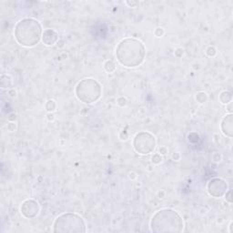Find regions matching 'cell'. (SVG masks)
Segmentation results:
<instances>
[{
  "instance_id": "1",
  "label": "cell",
  "mask_w": 233,
  "mask_h": 233,
  "mask_svg": "<svg viewBox=\"0 0 233 233\" xmlns=\"http://www.w3.org/2000/svg\"><path fill=\"white\" fill-rule=\"evenodd\" d=\"M146 56V48L143 43L136 38L127 37L122 39L117 48L118 61L126 67H137L140 66Z\"/></svg>"
},
{
  "instance_id": "2",
  "label": "cell",
  "mask_w": 233,
  "mask_h": 233,
  "mask_svg": "<svg viewBox=\"0 0 233 233\" xmlns=\"http://www.w3.org/2000/svg\"><path fill=\"white\" fill-rule=\"evenodd\" d=\"M14 34L16 42L26 47H32L37 45L43 35L40 23L29 17L20 19L16 23Z\"/></svg>"
},
{
  "instance_id": "3",
  "label": "cell",
  "mask_w": 233,
  "mask_h": 233,
  "mask_svg": "<svg viewBox=\"0 0 233 233\" xmlns=\"http://www.w3.org/2000/svg\"><path fill=\"white\" fill-rule=\"evenodd\" d=\"M183 228L184 222L181 216L170 209L157 211L150 221V229L154 232H181Z\"/></svg>"
},
{
  "instance_id": "4",
  "label": "cell",
  "mask_w": 233,
  "mask_h": 233,
  "mask_svg": "<svg viewBox=\"0 0 233 233\" xmlns=\"http://www.w3.org/2000/svg\"><path fill=\"white\" fill-rule=\"evenodd\" d=\"M75 93L77 98L86 104L96 103L102 95V87L94 78H85L78 82Z\"/></svg>"
},
{
  "instance_id": "5",
  "label": "cell",
  "mask_w": 233,
  "mask_h": 233,
  "mask_svg": "<svg viewBox=\"0 0 233 233\" xmlns=\"http://www.w3.org/2000/svg\"><path fill=\"white\" fill-rule=\"evenodd\" d=\"M54 232H85L84 220L75 213H64L58 216L53 224Z\"/></svg>"
},
{
  "instance_id": "6",
  "label": "cell",
  "mask_w": 233,
  "mask_h": 233,
  "mask_svg": "<svg viewBox=\"0 0 233 233\" xmlns=\"http://www.w3.org/2000/svg\"><path fill=\"white\" fill-rule=\"evenodd\" d=\"M156 145L157 140L155 136L147 131L138 133L133 139V148L140 155H148L153 152Z\"/></svg>"
},
{
  "instance_id": "7",
  "label": "cell",
  "mask_w": 233,
  "mask_h": 233,
  "mask_svg": "<svg viewBox=\"0 0 233 233\" xmlns=\"http://www.w3.org/2000/svg\"><path fill=\"white\" fill-rule=\"evenodd\" d=\"M228 190V184L224 180L214 178L210 180L208 184V192L214 198H221L225 195Z\"/></svg>"
},
{
  "instance_id": "8",
  "label": "cell",
  "mask_w": 233,
  "mask_h": 233,
  "mask_svg": "<svg viewBox=\"0 0 233 233\" xmlns=\"http://www.w3.org/2000/svg\"><path fill=\"white\" fill-rule=\"evenodd\" d=\"M39 205L35 200H26L22 203L20 207L21 214L26 219H33L36 217L39 213Z\"/></svg>"
},
{
  "instance_id": "9",
  "label": "cell",
  "mask_w": 233,
  "mask_h": 233,
  "mask_svg": "<svg viewBox=\"0 0 233 233\" xmlns=\"http://www.w3.org/2000/svg\"><path fill=\"white\" fill-rule=\"evenodd\" d=\"M233 116L232 114H228L226 115L222 120H221V129L222 131V133L229 137V138H232V126H233Z\"/></svg>"
},
{
  "instance_id": "10",
  "label": "cell",
  "mask_w": 233,
  "mask_h": 233,
  "mask_svg": "<svg viewBox=\"0 0 233 233\" xmlns=\"http://www.w3.org/2000/svg\"><path fill=\"white\" fill-rule=\"evenodd\" d=\"M58 41V34L54 29H46L42 35V42L46 46H53Z\"/></svg>"
},
{
  "instance_id": "11",
  "label": "cell",
  "mask_w": 233,
  "mask_h": 233,
  "mask_svg": "<svg viewBox=\"0 0 233 233\" xmlns=\"http://www.w3.org/2000/svg\"><path fill=\"white\" fill-rule=\"evenodd\" d=\"M220 100L222 104H229L232 100V95L229 91H222L220 95Z\"/></svg>"
},
{
  "instance_id": "12",
  "label": "cell",
  "mask_w": 233,
  "mask_h": 233,
  "mask_svg": "<svg viewBox=\"0 0 233 233\" xmlns=\"http://www.w3.org/2000/svg\"><path fill=\"white\" fill-rule=\"evenodd\" d=\"M0 81L2 88H8L12 85V78L8 75H2Z\"/></svg>"
},
{
  "instance_id": "13",
  "label": "cell",
  "mask_w": 233,
  "mask_h": 233,
  "mask_svg": "<svg viewBox=\"0 0 233 233\" xmlns=\"http://www.w3.org/2000/svg\"><path fill=\"white\" fill-rule=\"evenodd\" d=\"M117 68L116 63L113 60H107L104 63V69L108 72V73H113L115 72Z\"/></svg>"
},
{
  "instance_id": "14",
  "label": "cell",
  "mask_w": 233,
  "mask_h": 233,
  "mask_svg": "<svg viewBox=\"0 0 233 233\" xmlns=\"http://www.w3.org/2000/svg\"><path fill=\"white\" fill-rule=\"evenodd\" d=\"M57 102L54 100V99H49L46 102V105H45V108L46 109V111L48 113H53L54 111H56L57 109Z\"/></svg>"
},
{
  "instance_id": "15",
  "label": "cell",
  "mask_w": 233,
  "mask_h": 233,
  "mask_svg": "<svg viewBox=\"0 0 233 233\" xmlns=\"http://www.w3.org/2000/svg\"><path fill=\"white\" fill-rule=\"evenodd\" d=\"M196 99H197V101H198L200 104H203V103H205V102L207 101V99H208V95H207L205 92H203V91L198 92V93L196 94Z\"/></svg>"
},
{
  "instance_id": "16",
  "label": "cell",
  "mask_w": 233,
  "mask_h": 233,
  "mask_svg": "<svg viewBox=\"0 0 233 233\" xmlns=\"http://www.w3.org/2000/svg\"><path fill=\"white\" fill-rule=\"evenodd\" d=\"M151 160H152V163H154L155 165H159V164H160V163L162 162L163 158H162V156H161L159 153H155V154L152 156Z\"/></svg>"
},
{
  "instance_id": "17",
  "label": "cell",
  "mask_w": 233,
  "mask_h": 233,
  "mask_svg": "<svg viewBox=\"0 0 233 233\" xmlns=\"http://www.w3.org/2000/svg\"><path fill=\"white\" fill-rule=\"evenodd\" d=\"M206 54H207L209 57H214V56H216V54H217V49H216L214 46H209V47L206 49Z\"/></svg>"
},
{
  "instance_id": "18",
  "label": "cell",
  "mask_w": 233,
  "mask_h": 233,
  "mask_svg": "<svg viewBox=\"0 0 233 233\" xmlns=\"http://www.w3.org/2000/svg\"><path fill=\"white\" fill-rule=\"evenodd\" d=\"M117 103H118V105L119 107L123 108V107H125V106L128 104V100H127V98H124V97H119V98H118Z\"/></svg>"
},
{
  "instance_id": "19",
  "label": "cell",
  "mask_w": 233,
  "mask_h": 233,
  "mask_svg": "<svg viewBox=\"0 0 233 233\" xmlns=\"http://www.w3.org/2000/svg\"><path fill=\"white\" fill-rule=\"evenodd\" d=\"M164 34H165V31L162 27H157L154 31V35L157 37H161V36H164Z\"/></svg>"
},
{
  "instance_id": "20",
  "label": "cell",
  "mask_w": 233,
  "mask_h": 233,
  "mask_svg": "<svg viewBox=\"0 0 233 233\" xmlns=\"http://www.w3.org/2000/svg\"><path fill=\"white\" fill-rule=\"evenodd\" d=\"M7 128V130L10 131V132H13L16 129V124L15 122H9L6 126Z\"/></svg>"
},
{
  "instance_id": "21",
  "label": "cell",
  "mask_w": 233,
  "mask_h": 233,
  "mask_svg": "<svg viewBox=\"0 0 233 233\" xmlns=\"http://www.w3.org/2000/svg\"><path fill=\"white\" fill-rule=\"evenodd\" d=\"M212 159H213V160H214L215 162H221V161L222 160V155H221V153L216 152V153L213 154Z\"/></svg>"
},
{
  "instance_id": "22",
  "label": "cell",
  "mask_w": 233,
  "mask_h": 233,
  "mask_svg": "<svg viewBox=\"0 0 233 233\" xmlns=\"http://www.w3.org/2000/svg\"><path fill=\"white\" fill-rule=\"evenodd\" d=\"M183 53H184V50H183L181 47H179V48H177L176 51H175V56H176L177 57H178V56H179V57H182Z\"/></svg>"
},
{
  "instance_id": "23",
  "label": "cell",
  "mask_w": 233,
  "mask_h": 233,
  "mask_svg": "<svg viewBox=\"0 0 233 233\" xmlns=\"http://www.w3.org/2000/svg\"><path fill=\"white\" fill-rule=\"evenodd\" d=\"M126 3V5H128L129 7H136L139 4V2H138V1H131V2H125Z\"/></svg>"
},
{
  "instance_id": "24",
  "label": "cell",
  "mask_w": 233,
  "mask_h": 233,
  "mask_svg": "<svg viewBox=\"0 0 233 233\" xmlns=\"http://www.w3.org/2000/svg\"><path fill=\"white\" fill-rule=\"evenodd\" d=\"M7 119L9 120V122H15V120L16 119V115L15 113H11L8 115Z\"/></svg>"
},
{
  "instance_id": "25",
  "label": "cell",
  "mask_w": 233,
  "mask_h": 233,
  "mask_svg": "<svg viewBox=\"0 0 233 233\" xmlns=\"http://www.w3.org/2000/svg\"><path fill=\"white\" fill-rule=\"evenodd\" d=\"M8 95H9V97H11V98H15V96H16V91H15L14 88H11V89L8 90Z\"/></svg>"
},
{
  "instance_id": "26",
  "label": "cell",
  "mask_w": 233,
  "mask_h": 233,
  "mask_svg": "<svg viewBox=\"0 0 233 233\" xmlns=\"http://www.w3.org/2000/svg\"><path fill=\"white\" fill-rule=\"evenodd\" d=\"M172 159H173L174 160H176V161H179V160L180 159V154L179 152H175V153H173V155H172Z\"/></svg>"
},
{
  "instance_id": "27",
  "label": "cell",
  "mask_w": 233,
  "mask_h": 233,
  "mask_svg": "<svg viewBox=\"0 0 233 233\" xmlns=\"http://www.w3.org/2000/svg\"><path fill=\"white\" fill-rule=\"evenodd\" d=\"M159 154H160V155H165V154H167V153H168V149H167V148H166V147H161V148L159 149Z\"/></svg>"
},
{
  "instance_id": "28",
  "label": "cell",
  "mask_w": 233,
  "mask_h": 233,
  "mask_svg": "<svg viewBox=\"0 0 233 233\" xmlns=\"http://www.w3.org/2000/svg\"><path fill=\"white\" fill-rule=\"evenodd\" d=\"M46 118H47L48 121H53L55 119V115L53 113H48L46 115Z\"/></svg>"
},
{
  "instance_id": "29",
  "label": "cell",
  "mask_w": 233,
  "mask_h": 233,
  "mask_svg": "<svg viewBox=\"0 0 233 233\" xmlns=\"http://www.w3.org/2000/svg\"><path fill=\"white\" fill-rule=\"evenodd\" d=\"M231 226H232V221L231 222L230 224V232H232V230H231Z\"/></svg>"
}]
</instances>
